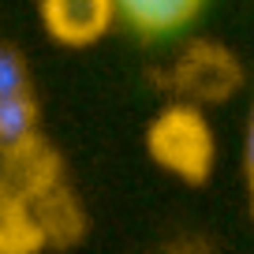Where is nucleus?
<instances>
[{
	"label": "nucleus",
	"mask_w": 254,
	"mask_h": 254,
	"mask_svg": "<svg viewBox=\"0 0 254 254\" xmlns=\"http://www.w3.org/2000/svg\"><path fill=\"white\" fill-rule=\"evenodd\" d=\"M38 142V105L34 90L0 97V153H15Z\"/></svg>",
	"instance_id": "5"
},
{
	"label": "nucleus",
	"mask_w": 254,
	"mask_h": 254,
	"mask_svg": "<svg viewBox=\"0 0 254 254\" xmlns=\"http://www.w3.org/2000/svg\"><path fill=\"white\" fill-rule=\"evenodd\" d=\"M41 23L60 45H94L116 23L112 0H41Z\"/></svg>",
	"instance_id": "2"
},
{
	"label": "nucleus",
	"mask_w": 254,
	"mask_h": 254,
	"mask_svg": "<svg viewBox=\"0 0 254 254\" xmlns=\"http://www.w3.org/2000/svg\"><path fill=\"white\" fill-rule=\"evenodd\" d=\"M26 90H30V71H26L23 53L11 45H0V97L26 94Z\"/></svg>",
	"instance_id": "6"
},
{
	"label": "nucleus",
	"mask_w": 254,
	"mask_h": 254,
	"mask_svg": "<svg viewBox=\"0 0 254 254\" xmlns=\"http://www.w3.org/2000/svg\"><path fill=\"white\" fill-rule=\"evenodd\" d=\"M150 157L187 183H202L213 168V135L194 105H172L150 124Z\"/></svg>",
	"instance_id": "1"
},
{
	"label": "nucleus",
	"mask_w": 254,
	"mask_h": 254,
	"mask_svg": "<svg viewBox=\"0 0 254 254\" xmlns=\"http://www.w3.org/2000/svg\"><path fill=\"white\" fill-rule=\"evenodd\" d=\"M243 165H247V180H251V190H254V109H251V120H247V138H243Z\"/></svg>",
	"instance_id": "7"
},
{
	"label": "nucleus",
	"mask_w": 254,
	"mask_h": 254,
	"mask_svg": "<svg viewBox=\"0 0 254 254\" xmlns=\"http://www.w3.org/2000/svg\"><path fill=\"white\" fill-rule=\"evenodd\" d=\"M112 4H116V19H124L142 38L180 34L206 8V0H112Z\"/></svg>",
	"instance_id": "3"
},
{
	"label": "nucleus",
	"mask_w": 254,
	"mask_h": 254,
	"mask_svg": "<svg viewBox=\"0 0 254 254\" xmlns=\"http://www.w3.org/2000/svg\"><path fill=\"white\" fill-rule=\"evenodd\" d=\"M180 86L198 97H224L236 86V64L221 49H194L180 67Z\"/></svg>",
	"instance_id": "4"
}]
</instances>
